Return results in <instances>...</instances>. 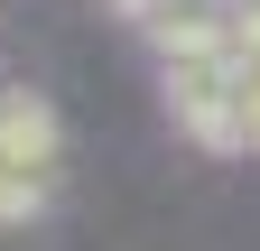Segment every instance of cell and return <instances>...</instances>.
<instances>
[{
    "mask_svg": "<svg viewBox=\"0 0 260 251\" xmlns=\"http://www.w3.org/2000/svg\"><path fill=\"white\" fill-rule=\"evenodd\" d=\"M47 205V186L28 177V168H0V224H28V214Z\"/></svg>",
    "mask_w": 260,
    "mask_h": 251,
    "instance_id": "cell-2",
    "label": "cell"
},
{
    "mask_svg": "<svg viewBox=\"0 0 260 251\" xmlns=\"http://www.w3.org/2000/svg\"><path fill=\"white\" fill-rule=\"evenodd\" d=\"M0 168H28V177L56 168V112L38 93H10V103H0Z\"/></svg>",
    "mask_w": 260,
    "mask_h": 251,
    "instance_id": "cell-1",
    "label": "cell"
}]
</instances>
